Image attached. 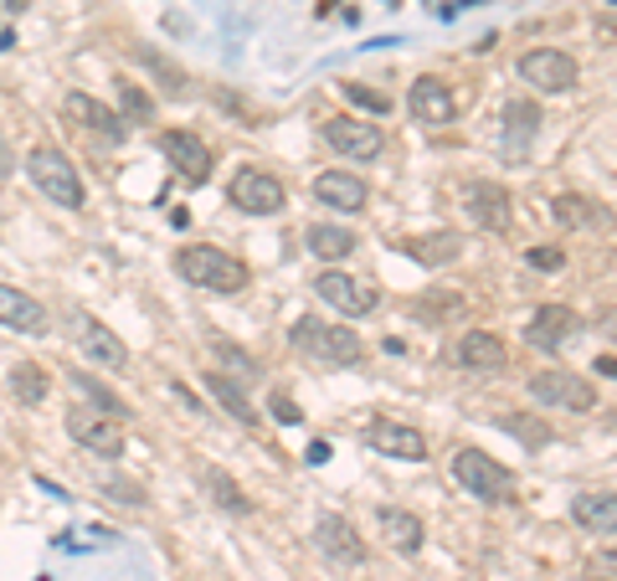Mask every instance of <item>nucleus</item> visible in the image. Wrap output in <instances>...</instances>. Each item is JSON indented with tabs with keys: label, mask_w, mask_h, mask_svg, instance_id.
<instances>
[{
	"label": "nucleus",
	"mask_w": 617,
	"mask_h": 581,
	"mask_svg": "<svg viewBox=\"0 0 617 581\" xmlns=\"http://www.w3.org/2000/svg\"><path fill=\"white\" fill-rule=\"evenodd\" d=\"M176 273H181L191 289H206V293H242L247 289V263L227 247H211V242H196V247H181L176 253Z\"/></svg>",
	"instance_id": "nucleus-1"
},
{
	"label": "nucleus",
	"mask_w": 617,
	"mask_h": 581,
	"mask_svg": "<svg viewBox=\"0 0 617 581\" xmlns=\"http://www.w3.org/2000/svg\"><path fill=\"white\" fill-rule=\"evenodd\" d=\"M453 479L463 484V494H473L479 505H515L520 499V479L515 469H505L484 448H458L453 453Z\"/></svg>",
	"instance_id": "nucleus-2"
},
{
	"label": "nucleus",
	"mask_w": 617,
	"mask_h": 581,
	"mask_svg": "<svg viewBox=\"0 0 617 581\" xmlns=\"http://www.w3.org/2000/svg\"><path fill=\"white\" fill-rule=\"evenodd\" d=\"M26 175H32V185H37L47 201H57L62 211H83V201H88L83 175H77V165L68 160L57 145H37V149H32V155H26Z\"/></svg>",
	"instance_id": "nucleus-3"
},
{
	"label": "nucleus",
	"mask_w": 617,
	"mask_h": 581,
	"mask_svg": "<svg viewBox=\"0 0 617 581\" xmlns=\"http://www.w3.org/2000/svg\"><path fill=\"white\" fill-rule=\"evenodd\" d=\"M289 340H293V350H304L308 361H325V365H361V355H365L355 329L314 319V314H304V319L289 329Z\"/></svg>",
	"instance_id": "nucleus-4"
},
{
	"label": "nucleus",
	"mask_w": 617,
	"mask_h": 581,
	"mask_svg": "<svg viewBox=\"0 0 617 581\" xmlns=\"http://www.w3.org/2000/svg\"><path fill=\"white\" fill-rule=\"evenodd\" d=\"M227 196H232V206L237 211H247V217H278V211L289 206L283 181H278L273 170H263V165H237Z\"/></svg>",
	"instance_id": "nucleus-5"
},
{
	"label": "nucleus",
	"mask_w": 617,
	"mask_h": 581,
	"mask_svg": "<svg viewBox=\"0 0 617 581\" xmlns=\"http://www.w3.org/2000/svg\"><path fill=\"white\" fill-rule=\"evenodd\" d=\"M530 397L551 407V412H592L597 407V386L586 382L581 371H535L530 376Z\"/></svg>",
	"instance_id": "nucleus-6"
},
{
	"label": "nucleus",
	"mask_w": 617,
	"mask_h": 581,
	"mask_svg": "<svg viewBox=\"0 0 617 581\" xmlns=\"http://www.w3.org/2000/svg\"><path fill=\"white\" fill-rule=\"evenodd\" d=\"M314 293H319V304H329V310L346 314V319H365V314H376V304H382V293L371 289V283H361V278H350V273H340V268L319 273V278H314Z\"/></svg>",
	"instance_id": "nucleus-7"
},
{
	"label": "nucleus",
	"mask_w": 617,
	"mask_h": 581,
	"mask_svg": "<svg viewBox=\"0 0 617 581\" xmlns=\"http://www.w3.org/2000/svg\"><path fill=\"white\" fill-rule=\"evenodd\" d=\"M68 437L98 458L124 453V422L109 417V412H98V407H73V412H68Z\"/></svg>",
	"instance_id": "nucleus-8"
},
{
	"label": "nucleus",
	"mask_w": 617,
	"mask_h": 581,
	"mask_svg": "<svg viewBox=\"0 0 617 581\" xmlns=\"http://www.w3.org/2000/svg\"><path fill=\"white\" fill-rule=\"evenodd\" d=\"M520 77H525L535 93H571L577 88V57L561 52V47H535V52L520 57Z\"/></svg>",
	"instance_id": "nucleus-9"
},
{
	"label": "nucleus",
	"mask_w": 617,
	"mask_h": 581,
	"mask_svg": "<svg viewBox=\"0 0 617 581\" xmlns=\"http://www.w3.org/2000/svg\"><path fill=\"white\" fill-rule=\"evenodd\" d=\"M160 155L170 160V170L181 175L185 185H206L211 181V149L201 145V134H191V129H165L160 134Z\"/></svg>",
	"instance_id": "nucleus-10"
},
{
	"label": "nucleus",
	"mask_w": 617,
	"mask_h": 581,
	"mask_svg": "<svg viewBox=\"0 0 617 581\" xmlns=\"http://www.w3.org/2000/svg\"><path fill=\"white\" fill-rule=\"evenodd\" d=\"M325 145L346 160H376L386 149L382 124H365L355 113H340V119H325Z\"/></svg>",
	"instance_id": "nucleus-11"
},
{
	"label": "nucleus",
	"mask_w": 617,
	"mask_h": 581,
	"mask_svg": "<svg viewBox=\"0 0 617 581\" xmlns=\"http://www.w3.org/2000/svg\"><path fill=\"white\" fill-rule=\"evenodd\" d=\"M407 109H412V119L418 124H427V129H443V124H453L458 119V98H453V88L443 83V77H418L412 88H407Z\"/></svg>",
	"instance_id": "nucleus-12"
},
{
	"label": "nucleus",
	"mask_w": 617,
	"mask_h": 581,
	"mask_svg": "<svg viewBox=\"0 0 617 581\" xmlns=\"http://www.w3.org/2000/svg\"><path fill=\"white\" fill-rule=\"evenodd\" d=\"M463 211H469L473 227H484V232H509V221H515V201H509L505 185L473 181V185H463Z\"/></svg>",
	"instance_id": "nucleus-13"
},
{
	"label": "nucleus",
	"mask_w": 617,
	"mask_h": 581,
	"mask_svg": "<svg viewBox=\"0 0 617 581\" xmlns=\"http://www.w3.org/2000/svg\"><path fill=\"white\" fill-rule=\"evenodd\" d=\"M365 443H371L382 458H401V463H422V458H427V437H422V427L397 422V417H376L371 422V433H365Z\"/></svg>",
	"instance_id": "nucleus-14"
},
{
	"label": "nucleus",
	"mask_w": 617,
	"mask_h": 581,
	"mask_svg": "<svg viewBox=\"0 0 617 581\" xmlns=\"http://www.w3.org/2000/svg\"><path fill=\"white\" fill-rule=\"evenodd\" d=\"M577 335H581V314L566 310V304H541V310L530 314V329H525V340L535 350H545V355H556L561 346H571Z\"/></svg>",
	"instance_id": "nucleus-15"
},
{
	"label": "nucleus",
	"mask_w": 617,
	"mask_h": 581,
	"mask_svg": "<svg viewBox=\"0 0 617 581\" xmlns=\"http://www.w3.org/2000/svg\"><path fill=\"white\" fill-rule=\"evenodd\" d=\"M62 113H68L77 129H88V134H104L109 145H119V140L129 134L124 113H113L109 104H104V98H93V93H77V88H73L68 98H62Z\"/></svg>",
	"instance_id": "nucleus-16"
},
{
	"label": "nucleus",
	"mask_w": 617,
	"mask_h": 581,
	"mask_svg": "<svg viewBox=\"0 0 617 581\" xmlns=\"http://www.w3.org/2000/svg\"><path fill=\"white\" fill-rule=\"evenodd\" d=\"M73 340H77V350H83L93 365H104V371H124L129 365V346L104 325V319H93V314H77Z\"/></svg>",
	"instance_id": "nucleus-17"
},
{
	"label": "nucleus",
	"mask_w": 617,
	"mask_h": 581,
	"mask_svg": "<svg viewBox=\"0 0 617 581\" xmlns=\"http://www.w3.org/2000/svg\"><path fill=\"white\" fill-rule=\"evenodd\" d=\"M551 217H556V227H566V232H617L613 206H602V201H592V196H577V191L551 201Z\"/></svg>",
	"instance_id": "nucleus-18"
},
{
	"label": "nucleus",
	"mask_w": 617,
	"mask_h": 581,
	"mask_svg": "<svg viewBox=\"0 0 617 581\" xmlns=\"http://www.w3.org/2000/svg\"><path fill=\"white\" fill-rule=\"evenodd\" d=\"M314 201L355 217V211L371 206V185H365L355 170H325V175H314Z\"/></svg>",
	"instance_id": "nucleus-19"
},
{
	"label": "nucleus",
	"mask_w": 617,
	"mask_h": 581,
	"mask_svg": "<svg viewBox=\"0 0 617 581\" xmlns=\"http://www.w3.org/2000/svg\"><path fill=\"white\" fill-rule=\"evenodd\" d=\"M314 545L325 550L335 566H361L365 561V541L355 535L346 515H319V525H314Z\"/></svg>",
	"instance_id": "nucleus-20"
},
{
	"label": "nucleus",
	"mask_w": 617,
	"mask_h": 581,
	"mask_svg": "<svg viewBox=\"0 0 617 581\" xmlns=\"http://www.w3.org/2000/svg\"><path fill=\"white\" fill-rule=\"evenodd\" d=\"M0 325L16 329V335H47V329H52V314H47V304L32 299L26 289L0 283Z\"/></svg>",
	"instance_id": "nucleus-21"
},
{
	"label": "nucleus",
	"mask_w": 617,
	"mask_h": 581,
	"mask_svg": "<svg viewBox=\"0 0 617 581\" xmlns=\"http://www.w3.org/2000/svg\"><path fill=\"white\" fill-rule=\"evenodd\" d=\"M458 365L463 371H479V376H494L509 365V346L494 335V329H463L458 340Z\"/></svg>",
	"instance_id": "nucleus-22"
},
{
	"label": "nucleus",
	"mask_w": 617,
	"mask_h": 581,
	"mask_svg": "<svg viewBox=\"0 0 617 581\" xmlns=\"http://www.w3.org/2000/svg\"><path fill=\"white\" fill-rule=\"evenodd\" d=\"M571 520L592 535H617V494L613 489H586L571 499Z\"/></svg>",
	"instance_id": "nucleus-23"
},
{
	"label": "nucleus",
	"mask_w": 617,
	"mask_h": 581,
	"mask_svg": "<svg viewBox=\"0 0 617 581\" xmlns=\"http://www.w3.org/2000/svg\"><path fill=\"white\" fill-rule=\"evenodd\" d=\"M304 247L314 257H325V263H340V257H350L361 242H355V232L350 227H335V221H314L304 232Z\"/></svg>",
	"instance_id": "nucleus-24"
},
{
	"label": "nucleus",
	"mask_w": 617,
	"mask_h": 581,
	"mask_svg": "<svg viewBox=\"0 0 617 581\" xmlns=\"http://www.w3.org/2000/svg\"><path fill=\"white\" fill-rule=\"evenodd\" d=\"M206 391L217 397L221 412H232L242 427H257V407L247 401V391H242V382H232L227 371H206Z\"/></svg>",
	"instance_id": "nucleus-25"
},
{
	"label": "nucleus",
	"mask_w": 617,
	"mask_h": 581,
	"mask_svg": "<svg viewBox=\"0 0 617 581\" xmlns=\"http://www.w3.org/2000/svg\"><path fill=\"white\" fill-rule=\"evenodd\" d=\"M382 530H386V541L397 545L401 556H418L422 541H427V525H422L412 509H391V505H386L382 509Z\"/></svg>",
	"instance_id": "nucleus-26"
},
{
	"label": "nucleus",
	"mask_w": 617,
	"mask_h": 581,
	"mask_svg": "<svg viewBox=\"0 0 617 581\" xmlns=\"http://www.w3.org/2000/svg\"><path fill=\"white\" fill-rule=\"evenodd\" d=\"M129 57H134V62H145L149 73L160 77V93H165V98H185V93H191V77H185L181 68L170 62V57L155 52V47H129Z\"/></svg>",
	"instance_id": "nucleus-27"
},
{
	"label": "nucleus",
	"mask_w": 617,
	"mask_h": 581,
	"mask_svg": "<svg viewBox=\"0 0 617 581\" xmlns=\"http://www.w3.org/2000/svg\"><path fill=\"white\" fill-rule=\"evenodd\" d=\"M11 391H16L21 407H41V401H47V391H52V376H47V365L16 361V365H11Z\"/></svg>",
	"instance_id": "nucleus-28"
},
{
	"label": "nucleus",
	"mask_w": 617,
	"mask_h": 581,
	"mask_svg": "<svg viewBox=\"0 0 617 581\" xmlns=\"http://www.w3.org/2000/svg\"><path fill=\"white\" fill-rule=\"evenodd\" d=\"M407 253L418 257V263H433V268H443V263H458V253H463V242H458L453 232H437V237H412V242H401Z\"/></svg>",
	"instance_id": "nucleus-29"
},
{
	"label": "nucleus",
	"mask_w": 617,
	"mask_h": 581,
	"mask_svg": "<svg viewBox=\"0 0 617 581\" xmlns=\"http://www.w3.org/2000/svg\"><path fill=\"white\" fill-rule=\"evenodd\" d=\"M201 484H206V494H211V499H217L221 509H232V515H247V509H253V499H247V494L237 489V479H232V473H221V469H201Z\"/></svg>",
	"instance_id": "nucleus-30"
},
{
	"label": "nucleus",
	"mask_w": 617,
	"mask_h": 581,
	"mask_svg": "<svg viewBox=\"0 0 617 581\" xmlns=\"http://www.w3.org/2000/svg\"><path fill=\"white\" fill-rule=\"evenodd\" d=\"M68 382H73L77 391L88 397V407H98V412H109V417H119V422L129 417V401H124V397H113V391H109V386H104V382H93L88 371H73Z\"/></svg>",
	"instance_id": "nucleus-31"
},
{
	"label": "nucleus",
	"mask_w": 617,
	"mask_h": 581,
	"mask_svg": "<svg viewBox=\"0 0 617 581\" xmlns=\"http://www.w3.org/2000/svg\"><path fill=\"white\" fill-rule=\"evenodd\" d=\"M119 104H124V124H149L155 119V98L129 77H119Z\"/></svg>",
	"instance_id": "nucleus-32"
},
{
	"label": "nucleus",
	"mask_w": 617,
	"mask_h": 581,
	"mask_svg": "<svg viewBox=\"0 0 617 581\" xmlns=\"http://www.w3.org/2000/svg\"><path fill=\"white\" fill-rule=\"evenodd\" d=\"M211 355L227 365V376H232V382H257V361L247 355V350H237V346H227V340H217Z\"/></svg>",
	"instance_id": "nucleus-33"
},
{
	"label": "nucleus",
	"mask_w": 617,
	"mask_h": 581,
	"mask_svg": "<svg viewBox=\"0 0 617 581\" xmlns=\"http://www.w3.org/2000/svg\"><path fill=\"white\" fill-rule=\"evenodd\" d=\"M340 93H346V98L355 104V109L376 113V119H382V113H391V98H386L382 88H371V83H340Z\"/></svg>",
	"instance_id": "nucleus-34"
},
{
	"label": "nucleus",
	"mask_w": 617,
	"mask_h": 581,
	"mask_svg": "<svg viewBox=\"0 0 617 581\" xmlns=\"http://www.w3.org/2000/svg\"><path fill=\"white\" fill-rule=\"evenodd\" d=\"M535 124H541V109H535V104H509L505 109L509 134H535Z\"/></svg>",
	"instance_id": "nucleus-35"
},
{
	"label": "nucleus",
	"mask_w": 617,
	"mask_h": 581,
	"mask_svg": "<svg viewBox=\"0 0 617 581\" xmlns=\"http://www.w3.org/2000/svg\"><path fill=\"white\" fill-rule=\"evenodd\" d=\"M586 581H617V550H597V556H586Z\"/></svg>",
	"instance_id": "nucleus-36"
},
{
	"label": "nucleus",
	"mask_w": 617,
	"mask_h": 581,
	"mask_svg": "<svg viewBox=\"0 0 617 581\" xmlns=\"http://www.w3.org/2000/svg\"><path fill=\"white\" fill-rule=\"evenodd\" d=\"M525 263H530V268H541V273H561L566 268V253H561V247H530Z\"/></svg>",
	"instance_id": "nucleus-37"
},
{
	"label": "nucleus",
	"mask_w": 617,
	"mask_h": 581,
	"mask_svg": "<svg viewBox=\"0 0 617 581\" xmlns=\"http://www.w3.org/2000/svg\"><path fill=\"white\" fill-rule=\"evenodd\" d=\"M268 407H273V417L283 422V427H293V422L304 417V412L293 407V397H289V391H273V397H268Z\"/></svg>",
	"instance_id": "nucleus-38"
},
{
	"label": "nucleus",
	"mask_w": 617,
	"mask_h": 581,
	"mask_svg": "<svg viewBox=\"0 0 617 581\" xmlns=\"http://www.w3.org/2000/svg\"><path fill=\"white\" fill-rule=\"evenodd\" d=\"M109 499H119V505H145V489H140V484H109Z\"/></svg>",
	"instance_id": "nucleus-39"
},
{
	"label": "nucleus",
	"mask_w": 617,
	"mask_h": 581,
	"mask_svg": "<svg viewBox=\"0 0 617 581\" xmlns=\"http://www.w3.org/2000/svg\"><path fill=\"white\" fill-rule=\"evenodd\" d=\"M597 376H607V382H617V355H597V365H592Z\"/></svg>",
	"instance_id": "nucleus-40"
},
{
	"label": "nucleus",
	"mask_w": 617,
	"mask_h": 581,
	"mask_svg": "<svg viewBox=\"0 0 617 581\" xmlns=\"http://www.w3.org/2000/svg\"><path fill=\"white\" fill-rule=\"evenodd\" d=\"M11 170H16V149L0 140V175H11Z\"/></svg>",
	"instance_id": "nucleus-41"
},
{
	"label": "nucleus",
	"mask_w": 617,
	"mask_h": 581,
	"mask_svg": "<svg viewBox=\"0 0 617 581\" xmlns=\"http://www.w3.org/2000/svg\"><path fill=\"white\" fill-rule=\"evenodd\" d=\"M5 11H26V0H5Z\"/></svg>",
	"instance_id": "nucleus-42"
}]
</instances>
